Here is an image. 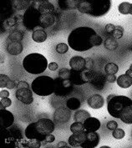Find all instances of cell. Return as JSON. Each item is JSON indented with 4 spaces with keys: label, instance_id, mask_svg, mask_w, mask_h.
<instances>
[{
    "label": "cell",
    "instance_id": "obj_1",
    "mask_svg": "<svg viewBox=\"0 0 132 148\" xmlns=\"http://www.w3.org/2000/svg\"><path fill=\"white\" fill-rule=\"evenodd\" d=\"M55 22V6L44 0L34 1L23 16V25L29 31L49 28Z\"/></svg>",
    "mask_w": 132,
    "mask_h": 148
},
{
    "label": "cell",
    "instance_id": "obj_2",
    "mask_svg": "<svg viewBox=\"0 0 132 148\" xmlns=\"http://www.w3.org/2000/svg\"><path fill=\"white\" fill-rule=\"evenodd\" d=\"M103 40L92 28L79 27L72 30L68 37L70 48L79 52H84L93 47L101 45Z\"/></svg>",
    "mask_w": 132,
    "mask_h": 148
},
{
    "label": "cell",
    "instance_id": "obj_3",
    "mask_svg": "<svg viewBox=\"0 0 132 148\" xmlns=\"http://www.w3.org/2000/svg\"><path fill=\"white\" fill-rule=\"evenodd\" d=\"M55 128V124L51 120L42 118L26 127L25 136L29 140L37 139L40 141H44L48 135L53 133Z\"/></svg>",
    "mask_w": 132,
    "mask_h": 148
},
{
    "label": "cell",
    "instance_id": "obj_4",
    "mask_svg": "<svg viewBox=\"0 0 132 148\" xmlns=\"http://www.w3.org/2000/svg\"><path fill=\"white\" fill-rule=\"evenodd\" d=\"M111 6L109 0H82L79 1L76 8L83 14L92 17H101L109 12Z\"/></svg>",
    "mask_w": 132,
    "mask_h": 148
},
{
    "label": "cell",
    "instance_id": "obj_5",
    "mask_svg": "<svg viewBox=\"0 0 132 148\" xmlns=\"http://www.w3.org/2000/svg\"><path fill=\"white\" fill-rule=\"evenodd\" d=\"M48 60L43 55L39 53H32L28 55L23 61L24 70L32 75H39L43 73L48 67Z\"/></svg>",
    "mask_w": 132,
    "mask_h": 148
},
{
    "label": "cell",
    "instance_id": "obj_6",
    "mask_svg": "<svg viewBox=\"0 0 132 148\" xmlns=\"http://www.w3.org/2000/svg\"><path fill=\"white\" fill-rule=\"evenodd\" d=\"M31 88L39 96H49L55 92V79L47 75L39 76L33 80Z\"/></svg>",
    "mask_w": 132,
    "mask_h": 148
},
{
    "label": "cell",
    "instance_id": "obj_7",
    "mask_svg": "<svg viewBox=\"0 0 132 148\" xmlns=\"http://www.w3.org/2000/svg\"><path fill=\"white\" fill-rule=\"evenodd\" d=\"M131 104V98L124 95H115L107 102V110L111 116L120 119L121 111Z\"/></svg>",
    "mask_w": 132,
    "mask_h": 148
},
{
    "label": "cell",
    "instance_id": "obj_8",
    "mask_svg": "<svg viewBox=\"0 0 132 148\" xmlns=\"http://www.w3.org/2000/svg\"><path fill=\"white\" fill-rule=\"evenodd\" d=\"M94 70H84V71H75L70 70V80L75 86H82L86 83H90L92 76Z\"/></svg>",
    "mask_w": 132,
    "mask_h": 148
},
{
    "label": "cell",
    "instance_id": "obj_9",
    "mask_svg": "<svg viewBox=\"0 0 132 148\" xmlns=\"http://www.w3.org/2000/svg\"><path fill=\"white\" fill-rule=\"evenodd\" d=\"M74 90V85L70 79H64L58 78L55 79V92L58 96H67Z\"/></svg>",
    "mask_w": 132,
    "mask_h": 148
},
{
    "label": "cell",
    "instance_id": "obj_10",
    "mask_svg": "<svg viewBox=\"0 0 132 148\" xmlns=\"http://www.w3.org/2000/svg\"><path fill=\"white\" fill-rule=\"evenodd\" d=\"M16 98L25 105H30L34 102L32 90L29 88L18 89L15 93Z\"/></svg>",
    "mask_w": 132,
    "mask_h": 148
},
{
    "label": "cell",
    "instance_id": "obj_11",
    "mask_svg": "<svg viewBox=\"0 0 132 148\" xmlns=\"http://www.w3.org/2000/svg\"><path fill=\"white\" fill-rule=\"evenodd\" d=\"M100 143V136L95 132H86V139L80 146L83 148H94Z\"/></svg>",
    "mask_w": 132,
    "mask_h": 148
},
{
    "label": "cell",
    "instance_id": "obj_12",
    "mask_svg": "<svg viewBox=\"0 0 132 148\" xmlns=\"http://www.w3.org/2000/svg\"><path fill=\"white\" fill-rule=\"evenodd\" d=\"M70 110L68 107H60L54 113V120L57 123H66L70 118Z\"/></svg>",
    "mask_w": 132,
    "mask_h": 148
},
{
    "label": "cell",
    "instance_id": "obj_13",
    "mask_svg": "<svg viewBox=\"0 0 132 148\" xmlns=\"http://www.w3.org/2000/svg\"><path fill=\"white\" fill-rule=\"evenodd\" d=\"M14 116L13 113L5 109H0V124L2 128H8L14 124Z\"/></svg>",
    "mask_w": 132,
    "mask_h": 148
},
{
    "label": "cell",
    "instance_id": "obj_14",
    "mask_svg": "<svg viewBox=\"0 0 132 148\" xmlns=\"http://www.w3.org/2000/svg\"><path fill=\"white\" fill-rule=\"evenodd\" d=\"M105 75H103L101 72H94V71L93 76L90 80V84L93 86L94 88L97 90H103V88L105 87Z\"/></svg>",
    "mask_w": 132,
    "mask_h": 148
},
{
    "label": "cell",
    "instance_id": "obj_15",
    "mask_svg": "<svg viewBox=\"0 0 132 148\" xmlns=\"http://www.w3.org/2000/svg\"><path fill=\"white\" fill-rule=\"evenodd\" d=\"M6 49L10 55H18L23 51V45L20 41H13L7 39Z\"/></svg>",
    "mask_w": 132,
    "mask_h": 148
},
{
    "label": "cell",
    "instance_id": "obj_16",
    "mask_svg": "<svg viewBox=\"0 0 132 148\" xmlns=\"http://www.w3.org/2000/svg\"><path fill=\"white\" fill-rule=\"evenodd\" d=\"M70 66L72 70L75 71H84L86 70L85 59L80 56H75L70 60Z\"/></svg>",
    "mask_w": 132,
    "mask_h": 148
},
{
    "label": "cell",
    "instance_id": "obj_17",
    "mask_svg": "<svg viewBox=\"0 0 132 148\" xmlns=\"http://www.w3.org/2000/svg\"><path fill=\"white\" fill-rule=\"evenodd\" d=\"M86 139V132L73 133L69 137V145L71 147H80Z\"/></svg>",
    "mask_w": 132,
    "mask_h": 148
},
{
    "label": "cell",
    "instance_id": "obj_18",
    "mask_svg": "<svg viewBox=\"0 0 132 148\" xmlns=\"http://www.w3.org/2000/svg\"><path fill=\"white\" fill-rule=\"evenodd\" d=\"M87 103L89 106L92 109H101L105 104V100L101 95L94 94L89 97V99L87 100Z\"/></svg>",
    "mask_w": 132,
    "mask_h": 148
},
{
    "label": "cell",
    "instance_id": "obj_19",
    "mask_svg": "<svg viewBox=\"0 0 132 148\" xmlns=\"http://www.w3.org/2000/svg\"><path fill=\"white\" fill-rule=\"evenodd\" d=\"M85 132H96L101 128V121L95 117H89L83 123Z\"/></svg>",
    "mask_w": 132,
    "mask_h": 148
},
{
    "label": "cell",
    "instance_id": "obj_20",
    "mask_svg": "<svg viewBox=\"0 0 132 148\" xmlns=\"http://www.w3.org/2000/svg\"><path fill=\"white\" fill-rule=\"evenodd\" d=\"M17 24L18 18L14 15H9L2 21V28L3 29H5V31H11L13 28L17 26Z\"/></svg>",
    "mask_w": 132,
    "mask_h": 148
},
{
    "label": "cell",
    "instance_id": "obj_21",
    "mask_svg": "<svg viewBox=\"0 0 132 148\" xmlns=\"http://www.w3.org/2000/svg\"><path fill=\"white\" fill-rule=\"evenodd\" d=\"M120 119L125 124H132V104L121 111Z\"/></svg>",
    "mask_w": 132,
    "mask_h": 148
},
{
    "label": "cell",
    "instance_id": "obj_22",
    "mask_svg": "<svg viewBox=\"0 0 132 148\" xmlns=\"http://www.w3.org/2000/svg\"><path fill=\"white\" fill-rule=\"evenodd\" d=\"M117 85L120 86V88L123 89H127L130 88L132 86V78L127 75L126 74L120 75L116 79Z\"/></svg>",
    "mask_w": 132,
    "mask_h": 148
},
{
    "label": "cell",
    "instance_id": "obj_23",
    "mask_svg": "<svg viewBox=\"0 0 132 148\" xmlns=\"http://www.w3.org/2000/svg\"><path fill=\"white\" fill-rule=\"evenodd\" d=\"M0 87L8 88V90H13L15 87V82L12 80L8 75L4 74L0 75Z\"/></svg>",
    "mask_w": 132,
    "mask_h": 148
},
{
    "label": "cell",
    "instance_id": "obj_24",
    "mask_svg": "<svg viewBox=\"0 0 132 148\" xmlns=\"http://www.w3.org/2000/svg\"><path fill=\"white\" fill-rule=\"evenodd\" d=\"M32 39L36 43H43L47 39V33L44 29H36L32 34Z\"/></svg>",
    "mask_w": 132,
    "mask_h": 148
},
{
    "label": "cell",
    "instance_id": "obj_25",
    "mask_svg": "<svg viewBox=\"0 0 132 148\" xmlns=\"http://www.w3.org/2000/svg\"><path fill=\"white\" fill-rule=\"evenodd\" d=\"M89 117H90V114L87 110H79L75 113L74 119L77 122L84 123L86 119H88Z\"/></svg>",
    "mask_w": 132,
    "mask_h": 148
},
{
    "label": "cell",
    "instance_id": "obj_26",
    "mask_svg": "<svg viewBox=\"0 0 132 148\" xmlns=\"http://www.w3.org/2000/svg\"><path fill=\"white\" fill-rule=\"evenodd\" d=\"M104 45H105V48L108 50H116L117 48H118V41L117 39H116L115 38H113L112 36H109L107 39L105 40V43H104Z\"/></svg>",
    "mask_w": 132,
    "mask_h": 148
},
{
    "label": "cell",
    "instance_id": "obj_27",
    "mask_svg": "<svg viewBox=\"0 0 132 148\" xmlns=\"http://www.w3.org/2000/svg\"><path fill=\"white\" fill-rule=\"evenodd\" d=\"M80 101L75 98V97H72V98H70L67 102H66V106L67 107L69 108L71 110H77L79 107H80Z\"/></svg>",
    "mask_w": 132,
    "mask_h": 148
},
{
    "label": "cell",
    "instance_id": "obj_28",
    "mask_svg": "<svg viewBox=\"0 0 132 148\" xmlns=\"http://www.w3.org/2000/svg\"><path fill=\"white\" fill-rule=\"evenodd\" d=\"M78 2L79 1H59L58 4L62 9L66 10L71 8H76Z\"/></svg>",
    "mask_w": 132,
    "mask_h": 148
},
{
    "label": "cell",
    "instance_id": "obj_29",
    "mask_svg": "<svg viewBox=\"0 0 132 148\" xmlns=\"http://www.w3.org/2000/svg\"><path fill=\"white\" fill-rule=\"evenodd\" d=\"M23 39V34L19 30H13L10 32L8 34V40H13V41H22Z\"/></svg>",
    "mask_w": 132,
    "mask_h": 148
},
{
    "label": "cell",
    "instance_id": "obj_30",
    "mask_svg": "<svg viewBox=\"0 0 132 148\" xmlns=\"http://www.w3.org/2000/svg\"><path fill=\"white\" fill-rule=\"evenodd\" d=\"M131 3H127V2H123L121 3L119 7H118V10L120 14L126 15V14H130L131 13Z\"/></svg>",
    "mask_w": 132,
    "mask_h": 148
},
{
    "label": "cell",
    "instance_id": "obj_31",
    "mask_svg": "<svg viewBox=\"0 0 132 148\" xmlns=\"http://www.w3.org/2000/svg\"><path fill=\"white\" fill-rule=\"evenodd\" d=\"M119 70V67L115 63H109L105 66V72L106 75H116Z\"/></svg>",
    "mask_w": 132,
    "mask_h": 148
},
{
    "label": "cell",
    "instance_id": "obj_32",
    "mask_svg": "<svg viewBox=\"0 0 132 148\" xmlns=\"http://www.w3.org/2000/svg\"><path fill=\"white\" fill-rule=\"evenodd\" d=\"M30 4L29 1H14L12 3V5L18 10H22V9H25L28 8Z\"/></svg>",
    "mask_w": 132,
    "mask_h": 148
},
{
    "label": "cell",
    "instance_id": "obj_33",
    "mask_svg": "<svg viewBox=\"0 0 132 148\" xmlns=\"http://www.w3.org/2000/svg\"><path fill=\"white\" fill-rule=\"evenodd\" d=\"M70 131L72 133H76V132H83L85 131V128H84V124L82 122H75L73 123L72 125H70Z\"/></svg>",
    "mask_w": 132,
    "mask_h": 148
},
{
    "label": "cell",
    "instance_id": "obj_34",
    "mask_svg": "<svg viewBox=\"0 0 132 148\" xmlns=\"http://www.w3.org/2000/svg\"><path fill=\"white\" fill-rule=\"evenodd\" d=\"M123 33H124V29L121 26L117 25V26H116V29L110 34V36H112L113 38H115L116 39H119L122 38Z\"/></svg>",
    "mask_w": 132,
    "mask_h": 148
},
{
    "label": "cell",
    "instance_id": "obj_35",
    "mask_svg": "<svg viewBox=\"0 0 132 148\" xmlns=\"http://www.w3.org/2000/svg\"><path fill=\"white\" fill-rule=\"evenodd\" d=\"M23 147H34L38 148L41 147V141L37 139H29L27 142L23 143Z\"/></svg>",
    "mask_w": 132,
    "mask_h": 148
},
{
    "label": "cell",
    "instance_id": "obj_36",
    "mask_svg": "<svg viewBox=\"0 0 132 148\" xmlns=\"http://www.w3.org/2000/svg\"><path fill=\"white\" fill-rule=\"evenodd\" d=\"M112 136H113L114 138L120 140V139L124 138V136H125V132H124V130H122V129H120V128H116V130L113 131Z\"/></svg>",
    "mask_w": 132,
    "mask_h": 148
},
{
    "label": "cell",
    "instance_id": "obj_37",
    "mask_svg": "<svg viewBox=\"0 0 132 148\" xmlns=\"http://www.w3.org/2000/svg\"><path fill=\"white\" fill-rule=\"evenodd\" d=\"M68 50H69V46H68V45H66L64 43H60L56 45V51L59 54H61V55L65 54Z\"/></svg>",
    "mask_w": 132,
    "mask_h": 148
},
{
    "label": "cell",
    "instance_id": "obj_38",
    "mask_svg": "<svg viewBox=\"0 0 132 148\" xmlns=\"http://www.w3.org/2000/svg\"><path fill=\"white\" fill-rule=\"evenodd\" d=\"M70 70H68L66 68H63L59 71V77L64 79H70Z\"/></svg>",
    "mask_w": 132,
    "mask_h": 148
},
{
    "label": "cell",
    "instance_id": "obj_39",
    "mask_svg": "<svg viewBox=\"0 0 132 148\" xmlns=\"http://www.w3.org/2000/svg\"><path fill=\"white\" fill-rule=\"evenodd\" d=\"M11 104H12V101L8 97L1 98V100H0V109H5L6 107L10 106Z\"/></svg>",
    "mask_w": 132,
    "mask_h": 148
},
{
    "label": "cell",
    "instance_id": "obj_40",
    "mask_svg": "<svg viewBox=\"0 0 132 148\" xmlns=\"http://www.w3.org/2000/svg\"><path fill=\"white\" fill-rule=\"evenodd\" d=\"M85 63H86V70H93V67H94L93 60H92V59H90V58H86Z\"/></svg>",
    "mask_w": 132,
    "mask_h": 148
},
{
    "label": "cell",
    "instance_id": "obj_41",
    "mask_svg": "<svg viewBox=\"0 0 132 148\" xmlns=\"http://www.w3.org/2000/svg\"><path fill=\"white\" fill-rule=\"evenodd\" d=\"M107 128L110 130V131H114V130H116L117 127H118V124H117L116 121H109V122L107 123Z\"/></svg>",
    "mask_w": 132,
    "mask_h": 148
},
{
    "label": "cell",
    "instance_id": "obj_42",
    "mask_svg": "<svg viewBox=\"0 0 132 148\" xmlns=\"http://www.w3.org/2000/svg\"><path fill=\"white\" fill-rule=\"evenodd\" d=\"M115 29H116V25H114L112 23H108L105 25V32L108 34H111Z\"/></svg>",
    "mask_w": 132,
    "mask_h": 148
},
{
    "label": "cell",
    "instance_id": "obj_43",
    "mask_svg": "<svg viewBox=\"0 0 132 148\" xmlns=\"http://www.w3.org/2000/svg\"><path fill=\"white\" fill-rule=\"evenodd\" d=\"M105 79L109 83H115L116 81V76L115 75H105Z\"/></svg>",
    "mask_w": 132,
    "mask_h": 148
},
{
    "label": "cell",
    "instance_id": "obj_44",
    "mask_svg": "<svg viewBox=\"0 0 132 148\" xmlns=\"http://www.w3.org/2000/svg\"><path fill=\"white\" fill-rule=\"evenodd\" d=\"M24 88H29V85L28 84V82L22 80V81H19L18 84L17 85V90L18 89H24Z\"/></svg>",
    "mask_w": 132,
    "mask_h": 148
},
{
    "label": "cell",
    "instance_id": "obj_45",
    "mask_svg": "<svg viewBox=\"0 0 132 148\" xmlns=\"http://www.w3.org/2000/svg\"><path fill=\"white\" fill-rule=\"evenodd\" d=\"M55 140V136H53V135H51V134H49V135H48L46 136V138L44 139V143H52V142H54Z\"/></svg>",
    "mask_w": 132,
    "mask_h": 148
},
{
    "label": "cell",
    "instance_id": "obj_46",
    "mask_svg": "<svg viewBox=\"0 0 132 148\" xmlns=\"http://www.w3.org/2000/svg\"><path fill=\"white\" fill-rule=\"evenodd\" d=\"M48 68H49L50 70H52V71H55V70H58L59 65H58V64H57V63L52 62V63H50V64L48 65Z\"/></svg>",
    "mask_w": 132,
    "mask_h": 148
},
{
    "label": "cell",
    "instance_id": "obj_47",
    "mask_svg": "<svg viewBox=\"0 0 132 148\" xmlns=\"http://www.w3.org/2000/svg\"><path fill=\"white\" fill-rule=\"evenodd\" d=\"M8 96H9V92L8 90H1V92H0V97L1 98H6Z\"/></svg>",
    "mask_w": 132,
    "mask_h": 148
},
{
    "label": "cell",
    "instance_id": "obj_48",
    "mask_svg": "<svg viewBox=\"0 0 132 148\" xmlns=\"http://www.w3.org/2000/svg\"><path fill=\"white\" fill-rule=\"evenodd\" d=\"M57 147H69V145H68L65 141H60V142H59V143H58Z\"/></svg>",
    "mask_w": 132,
    "mask_h": 148
},
{
    "label": "cell",
    "instance_id": "obj_49",
    "mask_svg": "<svg viewBox=\"0 0 132 148\" xmlns=\"http://www.w3.org/2000/svg\"><path fill=\"white\" fill-rule=\"evenodd\" d=\"M125 74H126L127 75H129L130 77H131V78H132V70H130V69H129L128 70H126Z\"/></svg>",
    "mask_w": 132,
    "mask_h": 148
},
{
    "label": "cell",
    "instance_id": "obj_50",
    "mask_svg": "<svg viewBox=\"0 0 132 148\" xmlns=\"http://www.w3.org/2000/svg\"><path fill=\"white\" fill-rule=\"evenodd\" d=\"M115 95H113V94H112V95H109V96H108V97H107V102L109 101V100H110V99H111V98H112V97H114V96H115Z\"/></svg>",
    "mask_w": 132,
    "mask_h": 148
},
{
    "label": "cell",
    "instance_id": "obj_51",
    "mask_svg": "<svg viewBox=\"0 0 132 148\" xmlns=\"http://www.w3.org/2000/svg\"><path fill=\"white\" fill-rule=\"evenodd\" d=\"M130 14H131L132 15V3H131V13H130Z\"/></svg>",
    "mask_w": 132,
    "mask_h": 148
},
{
    "label": "cell",
    "instance_id": "obj_52",
    "mask_svg": "<svg viewBox=\"0 0 132 148\" xmlns=\"http://www.w3.org/2000/svg\"><path fill=\"white\" fill-rule=\"evenodd\" d=\"M130 70H132V64H131V66H130Z\"/></svg>",
    "mask_w": 132,
    "mask_h": 148
},
{
    "label": "cell",
    "instance_id": "obj_53",
    "mask_svg": "<svg viewBox=\"0 0 132 148\" xmlns=\"http://www.w3.org/2000/svg\"><path fill=\"white\" fill-rule=\"evenodd\" d=\"M131 50H132V46H131Z\"/></svg>",
    "mask_w": 132,
    "mask_h": 148
}]
</instances>
